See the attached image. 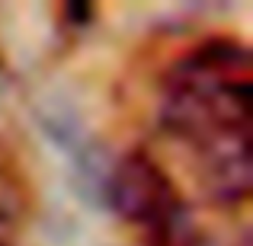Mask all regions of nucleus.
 Segmentation results:
<instances>
[{"instance_id": "20e7f679", "label": "nucleus", "mask_w": 253, "mask_h": 246, "mask_svg": "<svg viewBox=\"0 0 253 246\" xmlns=\"http://www.w3.org/2000/svg\"><path fill=\"white\" fill-rule=\"evenodd\" d=\"M199 246H250L247 230H241L237 237H199Z\"/></svg>"}, {"instance_id": "39448f33", "label": "nucleus", "mask_w": 253, "mask_h": 246, "mask_svg": "<svg viewBox=\"0 0 253 246\" xmlns=\"http://www.w3.org/2000/svg\"><path fill=\"white\" fill-rule=\"evenodd\" d=\"M0 246H3V243H0Z\"/></svg>"}, {"instance_id": "f03ea898", "label": "nucleus", "mask_w": 253, "mask_h": 246, "mask_svg": "<svg viewBox=\"0 0 253 246\" xmlns=\"http://www.w3.org/2000/svg\"><path fill=\"white\" fill-rule=\"evenodd\" d=\"M103 189L112 211L128 224H138L144 234H157L161 227H167L179 214L189 211L186 202L179 198V189L161 170V163L141 150L125 154L112 166L106 173Z\"/></svg>"}, {"instance_id": "f257e3e1", "label": "nucleus", "mask_w": 253, "mask_h": 246, "mask_svg": "<svg viewBox=\"0 0 253 246\" xmlns=\"http://www.w3.org/2000/svg\"><path fill=\"white\" fill-rule=\"evenodd\" d=\"M164 125L199 144L221 131L250 128V55L234 38H211L183 58L167 77Z\"/></svg>"}, {"instance_id": "7ed1b4c3", "label": "nucleus", "mask_w": 253, "mask_h": 246, "mask_svg": "<svg viewBox=\"0 0 253 246\" xmlns=\"http://www.w3.org/2000/svg\"><path fill=\"white\" fill-rule=\"evenodd\" d=\"M192 147H196V176L209 202L221 208H237L247 202L253 179L250 128L221 131Z\"/></svg>"}]
</instances>
